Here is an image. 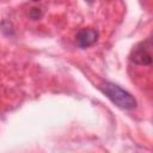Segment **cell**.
I'll list each match as a JSON object with an SVG mask.
<instances>
[{
	"label": "cell",
	"instance_id": "obj_3",
	"mask_svg": "<svg viewBox=\"0 0 153 153\" xmlns=\"http://www.w3.org/2000/svg\"><path fill=\"white\" fill-rule=\"evenodd\" d=\"M76 42L81 48H88L91 45H93L97 39H98V32L94 29L91 27H84L80 29L76 32Z\"/></svg>",
	"mask_w": 153,
	"mask_h": 153
},
{
	"label": "cell",
	"instance_id": "obj_6",
	"mask_svg": "<svg viewBox=\"0 0 153 153\" xmlns=\"http://www.w3.org/2000/svg\"><path fill=\"white\" fill-rule=\"evenodd\" d=\"M87 1H92V0H87Z\"/></svg>",
	"mask_w": 153,
	"mask_h": 153
},
{
	"label": "cell",
	"instance_id": "obj_4",
	"mask_svg": "<svg viewBox=\"0 0 153 153\" xmlns=\"http://www.w3.org/2000/svg\"><path fill=\"white\" fill-rule=\"evenodd\" d=\"M41 16H42V12L39 8H32L30 12V17L32 19H38V18H41Z\"/></svg>",
	"mask_w": 153,
	"mask_h": 153
},
{
	"label": "cell",
	"instance_id": "obj_2",
	"mask_svg": "<svg viewBox=\"0 0 153 153\" xmlns=\"http://www.w3.org/2000/svg\"><path fill=\"white\" fill-rule=\"evenodd\" d=\"M151 42L149 39L139 43L130 54V60L141 66H149L152 63V53H151Z\"/></svg>",
	"mask_w": 153,
	"mask_h": 153
},
{
	"label": "cell",
	"instance_id": "obj_1",
	"mask_svg": "<svg viewBox=\"0 0 153 153\" xmlns=\"http://www.w3.org/2000/svg\"><path fill=\"white\" fill-rule=\"evenodd\" d=\"M100 88H102L103 93L118 108L126 109V110H131V109L136 108L135 98L129 92H127L126 90L120 87L118 85L110 82V81H105L100 86Z\"/></svg>",
	"mask_w": 153,
	"mask_h": 153
},
{
	"label": "cell",
	"instance_id": "obj_5",
	"mask_svg": "<svg viewBox=\"0 0 153 153\" xmlns=\"http://www.w3.org/2000/svg\"><path fill=\"white\" fill-rule=\"evenodd\" d=\"M32 1H39V0H32Z\"/></svg>",
	"mask_w": 153,
	"mask_h": 153
}]
</instances>
